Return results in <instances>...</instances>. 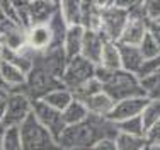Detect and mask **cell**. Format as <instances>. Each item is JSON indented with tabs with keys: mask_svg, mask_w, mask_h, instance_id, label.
<instances>
[{
	"mask_svg": "<svg viewBox=\"0 0 160 150\" xmlns=\"http://www.w3.org/2000/svg\"><path fill=\"white\" fill-rule=\"evenodd\" d=\"M116 137V123H112L108 118H97L90 114L85 121L73 126H67L58 138V143L62 150H90L101 140Z\"/></svg>",
	"mask_w": 160,
	"mask_h": 150,
	"instance_id": "cell-1",
	"label": "cell"
},
{
	"mask_svg": "<svg viewBox=\"0 0 160 150\" xmlns=\"http://www.w3.org/2000/svg\"><path fill=\"white\" fill-rule=\"evenodd\" d=\"M96 77L101 80L104 92L114 102H119L129 97H145L142 84H140V77L129 74L126 70L109 72L97 67Z\"/></svg>",
	"mask_w": 160,
	"mask_h": 150,
	"instance_id": "cell-2",
	"label": "cell"
},
{
	"mask_svg": "<svg viewBox=\"0 0 160 150\" xmlns=\"http://www.w3.org/2000/svg\"><path fill=\"white\" fill-rule=\"evenodd\" d=\"M135 2H99L101 5V34L108 41L119 43L126 24L129 22V9Z\"/></svg>",
	"mask_w": 160,
	"mask_h": 150,
	"instance_id": "cell-3",
	"label": "cell"
},
{
	"mask_svg": "<svg viewBox=\"0 0 160 150\" xmlns=\"http://www.w3.org/2000/svg\"><path fill=\"white\" fill-rule=\"evenodd\" d=\"M19 135L22 150H62L58 140L32 114L19 126Z\"/></svg>",
	"mask_w": 160,
	"mask_h": 150,
	"instance_id": "cell-4",
	"label": "cell"
},
{
	"mask_svg": "<svg viewBox=\"0 0 160 150\" xmlns=\"http://www.w3.org/2000/svg\"><path fill=\"white\" fill-rule=\"evenodd\" d=\"M63 87L65 85H63L62 79H58V77L53 75L48 68H44L43 65H39L38 61H34L32 70L28 74L24 92L32 99V101H38V99L46 97L49 92H53L56 89H63Z\"/></svg>",
	"mask_w": 160,
	"mask_h": 150,
	"instance_id": "cell-5",
	"label": "cell"
},
{
	"mask_svg": "<svg viewBox=\"0 0 160 150\" xmlns=\"http://www.w3.org/2000/svg\"><path fill=\"white\" fill-rule=\"evenodd\" d=\"M32 114V99L24 91L12 92L3 99V120L7 128H19Z\"/></svg>",
	"mask_w": 160,
	"mask_h": 150,
	"instance_id": "cell-6",
	"label": "cell"
},
{
	"mask_svg": "<svg viewBox=\"0 0 160 150\" xmlns=\"http://www.w3.org/2000/svg\"><path fill=\"white\" fill-rule=\"evenodd\" d=\"M96 72H97V65L90 63L89 60H85L80 55L77 58H72V60L67 61L62 82L68 91L73 92L75 89H78L82 84H85V82H89L90 79H94V77H96Z\"/></svg>",
	"mask_w": 160,
	"mask_h": 150,
	"instance_id": "cell-7",
	"label": "cell"
},
{
	"mask_svg": "<svg viewBox=\"0 0 160 150\" xmlns=\"http://www.w3.org/2000/svg\"><path fill=\"white\" fill-rule=\"evenodd\" d=\"M32 116L36 118L56 140H58L60 135H62L65 132V128H67V123L63 120V113L58 109H55V107H51L49 104H46L43 99L32 101Z\"/></svg>",
	"mask_w": 160,
	"mask_h": 150,
	"instance_id": "cell-8",
	"label": "cell"
},
{
	"mask_svg": "<svg viewBox=\"0 0 160 150\" xmlns=\"http://www.w3.org/2000/svg\"><path fill=\"white\" fill-rule=\"evenodd\" d=\"M28 29L31 26L49 24L51 19L58 14L60 2H24Z\"/></svg>",
	"mask_w": 160,
	"mask_h": 150,
	"instance_id": "cell-9",
	"label": "cell"
},
{
	"mask_svg": "<svg viewBox=\"0 0 160 150\" xmlns=\"http://www.w3.org/2000/svg\"><path fill=\"white\" fill-rule=\"evenodd\" d=\"M148 99L147 97H129V99H123V101L116 102L109 114L108 120H111L112 123H121L131 120V118L142 116L145 106H147Z\"/></svg>",
	"mask_w": 160,
	"mask_h": 150,
	"instance_id": "cell-10",
	"label": "cell"
},
{
	"mask_svg": "<svg viewBox=\"0 0 160 150\" xmlns=\"http://www.w3.org/2000/svg\"><path fill=\"white\" fill-rule=\"evenodd\" d=\"M26 39H28V48L34 53H43L49 49L53 43V33L49 24L31 26L26 31Z\"/></svg>",
	"mask_w": 160,
	"mask_h": 150,
	"instance_id": "cell-11",
	"label": "cell"
},
{
	"mask_svg": "<svg viewBox=\"0 0 160 150\" xmlns=\"http://www.w3.org/2000/svg\"><path fill=\"white\" fill-rule=\"evenodd\" d=\"M106 41L108 39H106L101 33H97V31H85L83 44H82V56L85 60H89L90 63H94L99 67Z\"/></svg>",
	"mask_w": 160,
	"mask_h": 150,
	"instance_id": "cell-12",
	"label": "cell"
},
{
	"mask_svg": "<svg viewBox=\"0 0 160 150\" xmlns=\"http://www.w3.org/2000/svg\"><path fill=\"white\" fill-rule=\"evenodd\" d=\"M119 51H121V67H123V70H126L133 75H138V77L142 75L145 65H147V60L142 55L140 48L119 44Z\"/></svg>",
	"mask_w": 160,
	"mask_h": 150,
	"instance_id": "cell-13",
	"label": "cell"
},
{
	"mask_svg": "<svg viewBox=\"0 0 160 150\" xmlns=\"http://www.w3.org/2000/svg\"><path fill=\"white\" fill-rule=\"evenodd\" d=\"M83 36L85 29L82 26H72L67 31V36L63 41V51L67 55V60L77 58L82 55V44H83Z\"/></svg>",
	"mask_w": 160,
	"mask_h": 150,
	"instance_id": "cell-14",
	"label": "cell"
},
{
	"mask_svg": "<svg viewBox=\"0 0 160 150\" xmlns=\"http://www.w3.org/2000/svg\"><path fill=\"white\" fill-rule=\"evenodd\" d=\"M83 104L87 106V109H89V114H92V116H97V118H109V114H111L112 107L116 102L112 101L111 97H109L108 94H106L104 91L99 92V94L92 96L90 99H87Z\"/></svg>",
	"mask_w": 160,
	"mask_h": 150,
	"instance_id": "cell-15",
	"label": "cell"
},
{
	"mask_svg": "<svg viewBox=\"0 0 160 150\" xmlns=\"http://www.w3.org/2000/svg\"><path fill=\"white\" fill-rule=\"evenodd\" d=\"M99 67L109 72H118L123 70L121 67V51H119V44L112 43V41H106L104 49H102V56H101V63Z\"/></svg>",
	"mask_w": 160,
	"mask_h": 150,
	"instance_id": "cell-16",
	"label": "cell"
},
{
	"mask_svg": "<svg viewBox=\"0 0 160 150\" xmlns=\"http://www.w3.org/2000/svg\"><path fill=\"white\" fill-rule=\"evenodd\" d=\"M82 28L101 33V5L99 2H82Z\"/></svg>",
	"mask_w": 160,
	"mask_h": 150,
	"instance_id": "cell-17",
	"label": "cell"
},
{
	"mask_svg": "<svg viewBox=\"0 0 160 150\" xmlns=\"http://www.w3.org/2000/svg\"><path fill=\"white\" fill-rule=\"evenodd\" d=\"M60 14L68 24V28L82 26V2H73V0L60 2Z\"/></svg>",
	"mask_w": 160,
	"mask_h": 150,
	"instance_id": "cell-18",
	"label": "cell"
},
{
	"mask_svg": "<svg viewBox=\"0 0 160 150\" xmlns=\"http://www.w3.org/2000/svg\"><path fill=\"white\" fill-rule=\"evenodd\" d=\"M89 116L90 114H89L87 106L83 104V102L77 101V99H73V102L63 111V120H65V123H67V126L78 125V123L85 121Z\"/></svg>",
	"mask_w": 160,
	"mask_h": 150,
	"instance_id": "cell-19",
	"label": "cell"
},
{
	"mask_svg": "<svg viewBox=\"0 0 160 150\" xmlns=\"http://www.w3.org/2000/svg\"><path fill=\"white\" fill-rule=\"evenodd\" d=\"M43 101L46 102V104H49L51 107H55V109H58L63 113V111L73 102V94H72L67 87H63V89H56V91L49 92L46 97H43Z\"/></svg>",
	"mask_w": 160,
	"mask_h": 150,
	"instance_id": "cell-20",
	"label": "cell"
},
{
	"mask_svg": "<svg viewBox=\"0 0 160 150\" xmlns=\"http://www.w3.org/2000/svg\"><path fill=\"white\" fill-rule=\"evenodd\" d=\"M140 84H142L145 97L160 101V70L140 77Z\"/></svg>",
	"mask_w": 160,
	"mask_h": 150,
	"instance_id": "cell-21",
	"label": "cell"
},
{
	"mask_svg": "<svg viewBox=\"0 0 160 150\" xmlns=\"http://www.w3.org/2000/svg\"><path fill=\"white\" fill-rule=\"evenodd\" d=\"M116 148L118 150H147L148 142L145 137H133L118 133L116 137Z\"/></svg>",
	"mask_w": 160,
	"mask_h": 150,
	"instance_id": "cell-22",
	"label": "cell"
},
{
	"mask_svg": "<svg viewBox=\"0 0 160 150\" xmlns=\"http://www.w3.org/2000/svg\"><path fill=\"white\" fill-rule=\"evenodd\" d=\"M102 84L101 80L97 79V77H94V79H90L89 82L82 84V85L78 87V89H75L72 94H73V99H77L80 102H85L87 99H90L92 96L99 94V92H102Z\"/></svg>",
	"mask_w": 160,
	"mask_h": 150,
	"instance_id": "cell-23",
	"label": "cell"
},
{
	"mask_svg": "<svg viewBox=\"0 0 160 150\" xmlns=\"http://www.w3.org/2000/svg\"><path fill=\"white\" fill-rule=\"evenodd\" d=\"M116 126H118V133L133 135V137H145L147 135V130H145V126H143L142 116H136V118H131V120L116 123Z\"/></svg>",
	"mask_w": 160,
	"mask_h": 150,
	"instance_id": "cell-24",
	"label": "cell"
},
{
	"mask_svg": "<svg viewBox=\"0 0 160 150\" xmlns=\"http://www.w3.org/2000/svg\"><path fill=\"white\" fill-rule=\"evenodd\" d=\"M142 121L145 130H150L152 126L157 121H160V101H155V99H148L147 106H145L143 113H142Z\"/></svg>",
	"mask_w": 160,
	"mask_h": 150,
	"instance_id": "cell-25",
	"label": "cell"
},
{
	"mask_svg": "<svg viewBox=\"0 0 160 150\" xmlns=\"http://www.w3.org/2000/svg\"><path fill=\"white\" fill-rule=\"evenodd\" d=\"M138 48H140V51H142V55L145 56V60H147V61L155 60L160 55V46L155 43L148 34H147V38L142 41V44H140Z\"/></svg>",
	"mask_w": 160,
	"mask_h": 150,
	"instance_id": "cell-26",
	"label": "cell"
},
{
	"mask_svg": "<svg viewBox=\"0 0 160 150\" xmlns=\"http://www.w3.org/2000/svg\"><path fill=\"white\" fill-rule=\"evenodd\" d=\"M2 150H22L19 128H7V135H5V142H3Z\"/></svg>",
	"mask_w": 160,
	"mask_h": 150,
	"instance_id": "cell-27",
	"label": "cell"
},
{
	"mask_svg": "<svg viewBox=\"0 0 160 150\" xmlns=\"http://www.w3.org/2000/svg\"><path fill=\"white\" fill-rule=\"evenodd\" d=\"M143 10L147 21H160V0L143 2Z\"/></svg>",
	"mask_w": 160,
	"mask_h": 150,
	"instance_id": "cell-28",
	"label": "cell"
},
{
	"mask_svg": "<svg viewBox=\"0 0 160 150\" xmlns=\"http://www.w3.org/2000/svg\"><path fill=\"white\" fill-rule=\"evenodd\" d=\"M17 28H21V26L16 24L14 21H10V19L5 15V12H3L2 5H0V38L5 36L7 33H10L12 29H17Z\"/></svg>",
	"mask_w": 160,
	"mask_h": 150,
	"instance_id": "cell-29",
	"label": "cell"
},
{
	"mask_svg": "<svg viewBox=\"0 0 160 150\" xmlns=\"http://www.w3.org/2000/svg\"><path fill=\"white\" fill-rule=\"evenodd\" d=\"M145 138H147L148 145H160V121H157L150 130H148Z\"/></svg>",
	"mask_w": 160,
	"mask_h": 150,
	"instance_id": "cell-30",
	"label": "cell"
},
{
	"mask_svg": "<svg viewBox=\"0 0 160 150\" xmlns=\"http://www.w3.org/2000/svg\"><path fill=\"white\" fill-rule=\"evenodd\" d=\"M148 36L160 46V21H148Z\"/></svg>",
	"mask_w": 160,
	"mask_h": 150,
	"instance_id": "cell-31",
	"label": "cell"
},
{
	"mask_svg": "<svg viewBox=\"0 0 160 150\" xmlns=\"http://www.w3.org/2000/svg\"><path fill=\"white\" fill-rule=\"evenodd\" d=\"M90 150H118L116 148V138H106V140H101Z\"/></svg>",
	"mask_w": 160,
	"mask_h": 150,
	"instance_id": "cell-32",
	"label": "cell"
},
{
	"mask_svg": "<svg viewBox=\"0 0 160 150\" xmlns=\"http://www.w3.org/2000/svg\"><path fill=\"white\" fill-rule=\"evenodd\" d=\"M0 92H2V94L5 96V97H7V96H9V94H10V89H9V87H7V84L3 82V77H2V70H0Z\"/></svg>",
	"mask_w": 160,
	"mask_h": 150,
	"instance_id": "cell-33",
	"label": "cell"
},
{
	"mask_svg": "<svg viewBox=\"0 0 160 150\" xmlns=\"http://www.w3.org/2000/svg\"><path fill=\"white\" fill-rule=\"evenodd\" d=\"M5 135H7V126L3 123H0V150L3 148V142H5Z\"/></svg>",
	"mask_w": 160,
	"mask_h": 150,
	"instance_id": "cell-34",
	"label": "cell"
},
{
	"mask_svg": "<svg viewBox=\"0 0 160 150\" xmlns=\"http://www.w3.org/2000/svg\"><path fill=\"white\" fill-rule=\"evenodd\" d=\"M147 150H160V145H148Z\"/></svg>",
	"mask_w": 160,
	"mask_h": 150,
	"instance_id": "cell-35",
	"label": "cell"
},
{
	"mask_svg": "<svg viewBox=\"0 0 160 150\" xmlns=\"http://www.w3.org/2000/svg\"><path fill=\"white\" fill-rule=\"evenodd\" d=\"M2 120H3V104L0 106V123H2Z\"/></svg>",
	"mask_w": 160,
	"mask_h": 150,
	"instance_id": "cell-36",
	"label": "cell"
},
{
	"mask_svg": "<svg viewBox=\"0 0 160 150\" xmlns=\"http://www.w3.org/2000/svg\"><path fill=\"white\" fill-rule=\"evenodd\" d=\"M3 99H5V97H0V106L3 104Z\"/></svg>",
	"mask_w": 160,
	"mask_h": 150,
	"instance_id": "cell-37",
	"label": "cell"
},
{
	"mask_svg": "<svg viewBox=\"0 0 160 150\" xmlns=\"http://www.w3.org/2000/svg\"><path fill=\"white\" fill-rule=\"evenodd\" d=\"M0 97H5V96H3V94H2V92H0Z\"/></svg>",
	"mask_w": 160,
	"mask_h": 150,
	"instance_id": "cell-38",
	"label": "cell"
}]
</instances>
